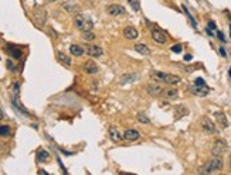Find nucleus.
Returning a JSON list of instances; mask_svg holds the SVG:
<instances>
[{
  "mask_svg": "<svg viewBox=\"0 0 231 175\" xmlns=\"http://www.w3.org/2000/svg\"><path fill=\"white\" fill-rule=\"evenodd\" d=\"M48 158H50V154L47 153L46 150L38 151V154H37V160L38 161H41V163H46V161H48Z\"/></svg>",
  "mask_w": 231,
  "mask_h": 175,
  "instance_id": "393cba45",
  "label": "nucleus"
},
{
  "mask_svg": "<svg viewBox=\"0 0 231 175\" xmlns=\"http://www.w3.org/2000/svg\"><path fill=\"white\" fill-rule=\"evenodd\" d=\"M12 134V129L9 126H0V137H9Z\"/></svg>",
  "mask_w": 231,
  "mask_h": 175,
  "instance_id": "a878e982",
  "label": "nucleus"
},
{
  "mask_svg": "<svg viewBox=\"0 0 231 175\" xmlns=\"http://www.w3.org/2000/svg\"><path fill=\"white\" fill-rule=\"evenodd\" d=\"M139 137H140V134H139V131H138V130H135V129L126 130L125 134H123V138H125L126 141H136Z\"/></svg>",
  "mask_w": 231,
  "mask_h": 175,
  "instance_id": "9d476101",
  "label": "nucleus"
},
{
  "mask_svg": "<svg viewBox=\"0 0 231 175\" xmlns=\"http://www.w3.org/2000/svg\"><path fill=\"white\" fill-rule=\"evenodd\" d=\"M201 127H203V130L206 133H209V134H216V133H219L216 129V124L213 123L209 117H203V119H201Z\"/></svg>",
  "mask_w": 231,
  "mask_h": 175,
  "instance_id": "423d86ee",
  "label": "nucleus"
},
{
  "mask_svg": "<svg viewBox=\"0 0 231 175\" xmlns=\"http://www.w3.org/2000/svg\"><path fill=\"white\" fill-rule=\"evenodd\" d=\"M3 119V110H2V109H0V120Z\"/></svg>",
  "mask_w": 231,
  "mask_h": 175,
  "instance_id": "58836bf2",
  "label": "nucleus"
},
{
  "mask_svg": "<svg viewBox=\"0 0 231 175\" xmlns=\"http://www.w3.org/2000/svg\"><path fill=\"white\" fill-rule=\"evenodd\" d=\"M139 79V75L138 74H125L120 76L119 79V83L120 85H126V83H132L135 82V81Z\"/></svg>",
  "mask_w": 231,
  "mask_h": 175,
  "instance_id": "ddd939ff",
  "label": "nucleus"
},
{
  "mask_svg": "<svg viewBox=\"0 0 231 175\" xmlns=\"http://www.w3.org/2000/svg\"><path fill=\"white\" fill-rule=\"evenodd\" d=\"M194 85H197V86H207L206 82H204V79H201V78H197V79L194 81Z\"/></svg>",
  "mask_w": 231,
  "mask_h": 175,
  "instance_id": "2f4dec72",
  "label": "nucleus"
},
{
  "mask_svg": "<svg viewBox=\"0 0 231 175\" xmlns=\"http://www.w3.org/2000/svg\"><path fill=\"white\" fill-rule=\"evenodd\" d=\"M182 45H180V44H177V45H173L172 47V51L173 52H182Z\"/></svg>",
  "mask_w": 231,
  "mask_h": 175,
  "instance_id": "473e14b6",
  "label": "nucleus"
},
{
  "mask_svg": "<svg viewBox=\"0 0 231 175\" xmlns=\"http://www.w3.org/2000/svg\"><path fill=\"white\" fill-rule=\"evenodd\" d=\"M109 138H111L114 143H120L123 140V136L120 134V131L115 127H111L109 129Z\"/></svg>",
  "mask_w": 231,
  "mask_h": 175,
  "instance_id": "4468645a",
  "label": "nucleus"
},
{
  "mask_svg": "<svg viewBox=\"0 0 231 175\" xmlns=\"http://www.w3.org/2000/svg\"><path fill=\"white\" fill-rule=\"evenodd\" d=\"M148 93L150 96H159L163 93V88H162L160 85H157V83H150V85H148Z\"/></svg>",
  "mask_w": 231,
  "mask_h": 175,
  "instance_id": "6e6552de",
  "label": "nucleus"
},
{
  "mask_svg": "<svg viewBox=\"0 0 231 175\" xmlns=\"http://www.w3.org/2000/svg\"><path fill=\"white\" fill-rule=\"evenodd\" d=\"M52 2H57V0H52Z\"/></svg>",
  "mask_w": 231,
  "mask_h": 175,
  "instance_id": "37998d69",
  "label": "nucleus"
},
{
  "mask_svg": "<svg viewBox=\"0 0 231 175\" xmlns=\"http://www.w3.org/2000/svg\"><path fill=\"white\" fill-rule=\"evenodd\" d=\"M128 2H129L130 6H133V10H136V12H138V10H139V3H138V0H128Z\"/></svg>",
  "mask_w": 231,
  "mask_h": 175,
  "instance_id": "7c9ffc66",
  "label": "nucleus"
},
{
  "mask_svg": "<svg viewBox=\"0 0 231 175\" xmlns=\"http://www.w3.org/2000/svg\"><path fill=\"white\" fill-rule=\"evenodd\" d=\"M138 120H139V123H142V124H149V123H150V120L148 119V116H145L143 113L138 114Z\"/></svg>",
  "mask_w": 231,
  "mask_h": 175,
  "instance_id": "bb28decb",
  "label": "nucleus"
},
{
  "mask_svg": "<svg viewBox=\"0 0 231 175\" xmlns=\"http://www.w3.org/2000/svg\"><path fill=\"white\" fill-rule=\"evenodd\" d=\"M207 34H209V35H213V31L210 30V28H207Z\"/></svg>",
  "mask_w": 231,
  "mask_h": 175,
  "instance_id": "4c0bfd02",
  "label": "nucleus"
},
{
  "mask_svg": "<svg viewBox=\"0 0 231 175\" xmlns=\"http://www.w3.org/2000/svg\"><path fill=\"white\" fill-rule=\"evenodd\" d=\"M84 71L90 75H95L98 72V65L94 61H86V62H84Z\"/></svg>",
  "mask_w": 231,
  "mask_h": 175,
  "instance_id": "9b49d317",
  "label": "nucleus"
},
{
  "mask_svg": "<svg viewBox=\"0 0 231 175\" xmlns=\"http://www.w3.org/2000/svg\"><path fill=\"white\" fill-rule=\"evenodd\" d=\"M209 28H210V30H217V28H216V23H214V21H209Z\"/></svg>",
  "mask_w": 231,
  "mask_h": 175,
  "instance_id": "f704fd0d",
  "label": "nucleus"
},
{
  "mask_svg": "<svg viewBox=\"0 0 231 175\" xmlns=\"http://www.w3.org/2000/svg\"><path fill=\"white\" fill-rule=\"evenodd\" d=\"M189 89H190V92H193L194 95H197V96H206L207 93H209V88H207V86L191 85Z\"/></svg>",
  "mask_w": 231,
  "mask_h": 175,
  "instance_id": "f8f14e48",
  "label": "nucleus"
},
{
  "mask_svg": "<svg viewBox=\"0 0 231 175\" xmlns=\"http://www.w3.org/2000/svg\"><path fill=\"white\" fill-rule=\"evenodd\" d=\"M152 38H153L157 44H160V45H163V44L167 43L166 35H165L160 30H155V28H153V30H152Z\"/></svg>",
  "mask_w": 231,
  "mask_h": 175,
  "instance_id": "0eeeda50",
  "label": "nucleus"
},
{
  "mask_svg": "<svg viewBox=\"0 0 231 175\" xmlns=\"http://www.w3.org/2000/svg\"><path fill=\"white\" fill-rule=\"evenodd\" d=\"M123 12H125V10L122 9V6H118V4H111V6L108 7L109 16H119V14H122Z\"/></svg>",
  "mask_w": 231,
  "mask_h": 175,
  "instance_id": "a211bd4d",
  "label": "nucleus"
},
{
  "mask_svg": "<svg viewBox=\"0 0 231 175\" xmlns=\"http://www.w3.org/2000/svg\"><path fill=\"white\" fill-rule=\"evenodd\" d=\"M6 67H7V69H10L12 72H16V71H17V67H16V64L12 61V59H7Z\"/></svg>",
  "mask_w": 231,
  "mask_h": 175,
  "instance_id": "c85d7f7f",
  "label": "nucleus"
},
{
  "mask_svg": "<svg viewBox=\"0 0 231 175\" xmlns=\"http://www.w3.org/2000/svg\"><path fill=\"white\" fill-rule=\"evenodd\" d=\"M220 55H221V57H227V52H225V49L223 48V47L220 48Z\"/></svg>",
  "mask_w": 231,
  "mask_h": 175,
  "instance_id": "c9c22d12",
  "label": "nucleus"
},
{
  "mask_svg": "<svg viewBox=\"0 0 231 175\" xmlns=\"http://www.w3.org/2000/svg\"><path fill=\"white\" fill-rule=\"evenodd\" d=\"M57 59H58L61 64L67 65V67H70V65H71V58L67 55V54H64V52H61V51L57 52Z\"/></svg>",
  "mask_w": 231,
  "mask_h": 175,
  "instance_id": "412c9836",
  "label": "nucleus"
},
{
  "mask_svg": "<svg viewBox=\"0 0 231 175\" xmlns=\"http://www.w3.org/2000/svg\"><path fill=\"white\" fill-rule=\"evenodd\" d=\"M84 49H85L86 54H88L90 57H92V58H99V57H102V54H104V51H102L101 47L95 45V44H88Z\"/></svg>",
  "mask_w": 231,
  "mask_h": 175,
  "instance_id": "39448f33",
  "label": "nucleus"
},
{
  "mask_svg": "<svg viewBox=\"0 0 231 175\" xmlns=\"http://www.w3.org/2000/svg\"><path fill=\"white\" fill-rule=\"evenodd\" d=\"M135 51L139 52L140 55H150V49H149V47L145 45V44H136Z\"/></svg>",
  "mask_w": 231,
  "mask_h": 175,
  "instance_id": "6ab92c4d",
  "label": "nucleus"
},
{
  "mask_svg": "<svg viewBox=\"0 0 231 175\" xmlns=\"http://www.w3.org/2000/svg\"><path fill=\"white\" fill-rule=\"evenodd\" d=\"M82 38L85 41H94L95 40V34H92L91 31H86V33L82 34Z\"/></svg>",
  "mask_w": 231,
  "mask_h": 175,
  "instance_id": "cd10ccee",
  "label": "nucleus"
},
{
  "mask_svg": "<svg viewBox=\"0 0 231 175\" xmlns=\"http://www.w3.org/2000/svg\"><path fill=\"white\" fill-rule=\"evenodd\" d=\"M191 58H193V57H191L190 54H187V55H184V61H191Z\"/></svg>",
  "mask_w": 231,
  "mask_h": 175,
  "instance_id": "e433bc0d",
  "label": "nucleus"
},
{
  "mask_svg": "<svg viewBox=\"0 0 231 175\" xmlns=\"http://www.w3.org/2000/svg\"><path fill=\"white\" fill-rule=\"evenodd\" d=\"M217 37H219L220 40L223 41V43H225V37H224V34H223L221 31H217Z\"/></svg>",
  "mask_w": 231,
  "mask_h": 175,
  "instance_id": "72a5a7b5",
  "label": "nucleus"
},
{
  "mask_svg": "<svg viewBox=\"0 0 231 175\" xmlns=\"http://www.w3.org/2000/svg\"><path fill=\"white\" fill-rule=\"evenodd\" d=\"M33 19H34V23L38 25V27H43L47 21V13L44 9H38L34 12L33 14Z\"/></svg>",
  "mask_w": 231,
  "mask_h": 175,
  "instance_id": "20e7f679",
  "label": "nucleus"
},
{
  "mask_svg": "<svg viewBox=\"0 0 231 175\" xmlns=\"http://www.w3.org/2000/svg\"><path fill=\"white\" fill-rule=\"evenodd\" d=\"M74 24H75V27H77L80 31H82V33H86V31H92V27H94L92 20L88 19V17H85V16H81V14L75 16Z\"/></svg>",
  "mask_w": 231,
  "mask_h": 175,
  "instance_id": "f03ea898",
  "label": "nucleus"
},
{
  "mask_svg": "<svg viewBox=\"0 0 231 175\" xmlns=\"http://www.w3.org/2000/svg\"><path fill=\"white\" fill-rule=\"evenodd\" d=\"M163 96L166 99H169V100H173V99H177L179 98V90L174 89V88H169V89H166L163 92Z\"/></svg>",
  "mask_w": 231,
  "mask_h": 175,
  "instance_id": "dca6fc26",
  "label": "nucleus"
},
{
  "mask_svg": "<svg viewBox=\"0 0 231 175\" xmlns=\"http://www.w3.org/2000/svg\"><path fill=\"white\" fill-rule=\"evenodd\" d=\"M70 52L72 54L74 57H81L85 52V49L82 48L81 45H77V44H72V45L70 47Z\"/></svg>",
  "mask_w": 231,
  "mask_h": 175,
  "instance_id": "aec40b11",
  "label": "nucleus"
},
{
  "mask_svg": "<svg viewBox=\"0 0 231 175\" xmlns=\"http://www.w3.org/2000/svg\"><path fill=\"white\" fill-rule=\"evenodd\" d=\"M123 35L128 40H136L138 38V30L135 27H132V25H128V27L123 28Z\"/></svg>",
  "mask_w": 231,
  "mask_h": 175,
  "instance_id": "1a4fd4ad",
  "label": "nucleus"
},
{
  "mask_svg": "<svg viewBox=\"0 0 231 175\" xmlns=\"http://www.w3.org/2000/svg\"><path fill=\"white\" fill-rule=\"evenodd\" d=\"M62 7H64L68 13H71V14H75V13L80 12V7H78L77 4H72V3H64Z\"/></svg>",
  "mask_w": 231,
  "mask_h": 175,
  "instance_id": "b1692460",
  "label": "nucleus"
},
{
  "mask_svg": "<svg viewBox=\"0 0 231 175\" xmlns=\"http://www.w3.org/2000/svg\"><path fill=\"white\" fill-rule=\"evenodd\" d=\"M228 145L224 140H216L211 145V154L213 155H223L227 151Z\"/></svg>",
  "mask_w": 231,
  "mask_h": 175,
  "instance_id": "7ed1b4c3",
  "label": "nucleus"
},
{
  "mask_svg": "<svg viewBox=\"0 0 231 175\" xmlns=\"http://www.w3.org/2000/svg\"><path fill=\"white\" fill-rule=\"evenodd\" d=\"M230 37H231V24H230Z\"/></svg>",
  "mask_w": 231,
  "mask_h": 175,
  "instance_id": "a19ab883",
  "label": "nucleus"
},
{
  "mask_svg": "<svg viewBox=\"0 0 231 175\" xmlns=\"http://www.w3.org/2000/svg\"><path fill=\"white\" fill-rule=\"evenodd\" d=\"M166 75L165 72H160V71H152L150 72V78L153 81H156V82H165V79H166Z\"/></svg>",
  "mask_w": 231,
  "mask_h": 175,
  "instance_id": "f3484780",
  "label": "nucleus"
},
{
  "mask_svg": "<svg viewBox=\"0 0 231 175\" xmlns=\"http://www.w3.org/2000/svg\"><path fill=\"white\" fill-rule=\"evenodd\" d=\"M230 169H231V157H230Z\"/></svg>",
  "mask_w": 231,
  "mask_h": 175,
  "instance_id": "79ce46f5",
  "label": "nucleus"
},
{
  "mask_svg": "<svg viewBox=\"0 0 231 175\" xmlns=\"http://www.w3.org/2000/svg\"><path fill=\"white\" fill-rule=\"evenodd\" d=\"M6 49H7V54H9L10 57H13V58H16V59L22 58L23 52H22V49H20V48H16V47L7 45V47H6Z\"/></svg>",
  "mask_w": 231,
  "mask_h": 175,
  "instance_id": "2eb2a0df",
  "label": "nucleus"
},
{
  "mask_svg": "<svg viewBox=\"0 0 231 175\" xmlns=\"http://www.w3.org/2000/svg\"><path fill=\"white\" fill-rule=\"evenodd\" d=\"M214 116H216V120L219 122V124H220L221 127H227V126H228L227 117H225V114H224V113H221V112H217V113L214 114Z\"/></svg>",
  "mask_w": 231,
  "mask_h": 175,
  "instance_id": "4be33fe9",
  "label": "nucleus"
},
{
  "mask_svg": "<svg viewBox=\"0 0 231 175\" xmlns=\"http://www.w3.org/2000/svg\"><path fill=\"white\" fill-rule=\"evenodd\" d=\"M224 167V160L221 155H213L209 161L206 163V165L200 169L201 174H213L216 171H220Z\"/></svg>",
  "mask_w": 231,
  "mask_h": 175,
  "instance_id": "f257e3e1",
  "label": "nucleus"
},
{
  "mask_svg": "<svg viewBox=\"0 0 231 175\" xmlns=\"http://www.w3.org/2000/svg\"><path fill=\"white\" fill-rule=\"evenodd\" d=\"M180 76H177V75H170L167 74L166 75V79H165V82L167 83V85H177V83L180 82Z\"/></svg>",
  "mask_w": 231,
  "mask_h": 175,
  "instance_id": "5701e85b",
  "label": "nucleus"
},
{
  "mask_svg": "<svg viewBox=\"0 0 231 175\" xmlns=\"http://www.w3.org/2000/svg\"><path fill=\"white\" fill-rule=\"evenodd\" d=\"M182 7H183V10H184V13H186V14H187V17H189V19H190L191 24H193V25H194V27H196V25H197V24H196V20H194V19H193V16H191V14H190V13H189L187 7H186V6H182Z\"/></svg>",
  "mask_w": 231,
  "mask_h": 175,
  "instance_id": "c756f323",
  "label": "nucleus"
},
{
  "mask_svg": "<svg viewBox=\"0 0 231 175\" xmlns=\"http://www.w3.org/2000/svg\"><path fill=\"white\" fill-rule=\"evenodd\" d=\"M228 76L231 78V68H230V69H228Z\"/></svg>",
  "mask_w": 231,
  "mask_h": 175,
  "instance_id": "ea45409f",
  "label": "nucleus"
}]
</instances>
